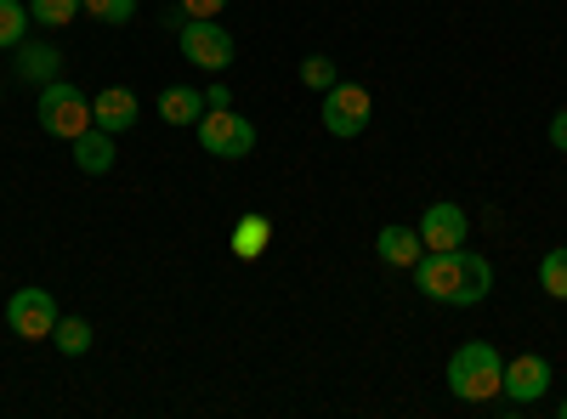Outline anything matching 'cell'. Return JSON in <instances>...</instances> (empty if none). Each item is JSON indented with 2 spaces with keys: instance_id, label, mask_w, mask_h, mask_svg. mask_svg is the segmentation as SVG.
<instances>
[{
  "instance_id": "obj_1",
  "label": "cell",
  "mask_w": 567,
  "mask_h": 419,
  "mask_svg": "<svg viewBox=\"0 0 567 419\" xmlns=\"http://www.w3.org/2000/svg\"><path fill=\"white\" fill-rule=\"evenodd\" d=\"M409 272H414V290L443 306H483L494 290V266L477 250H420Z\"/></svg>"
},
{
  "instance_id": "obj_2",
  "label": "cell",
  "mask_w": 567,
  "mask_h": 419,
  "mask_svg": "<svg viewBox=\"0 0 567 419\" xmlns=\"http://www.w3.org/2000/svg\"><path fill=\"white\" fill-rule=\"evenodd\" d=\"M499 380H505V357L488 341H471V346H460L449 357V391L460 402H494Z\"/></svg>"
},
{
  "instance_id": "obj_3",
  "label": "cell",
  "mask_w": 567,
  "mask_h": 419,
  "mask_svg": "<svg viewBox=\"0 0 567 419\" xmlns=\"http://www.w3.org/2000/svg\"><path fill=\"white\" fill-rule=\"evenodd\" d=\"M34 119H40L45 136L74 143L80 130H91V97L74 80H52V85H40V97H34Z\"/></svg>"
},
{
  "instance_id": "obj_4",
  "label": "cell",
  "mask_w": 567,
  "mask_h": 419,
  "mask_svg": "<svg viewBox=\"0 0 567 419\" xmlns=\"http://www.w3.org/2000/svg\"><path fill=\"white\" fill-rule=\"evenodd\" d=\"M176 45H182V57L194 69H205V74H227L233 57H239V45H233V34L216 18H187L176 29Z\"/></svg>"
},
{
  "instance_id": "obj_5",
  "label": "cell",
  "mask_w": 567,
  "mask_h": 419,
  "mask_svg": "<svg viewBox=\"0 0 567 419\" xmlns=\"http://www.w3.org/2000/svg\"><path fill=\"white\" fill-rule=\"evenodd\" d=\"M199 148L210 159H250L256 154V125L239 108H205L199 114Z\"/></svg>"
},
{
  "instance_id": "obj_6",
  "label": "cell",
  "mask_w": 567,
  "mask_h": 419,
  "mask_svg": "<svg viewBox=\"0 0 567 419\" xmlns=\"http://www.w3.org/2000/svg\"><path fill=\"white\" fill-rule=\"evenodd\" d=\"M369 119H374V97H369L363 85L336 80V85L323 91V130H329V136L352 143V136H363V130H369Z\"/></svg>"
},
{
  "instance_id": "obj_7",
  "label": "cell",
  "mask_w": 567,
  "mask_h": 419,
  "mask_svg": "<svg viewBox=\"0 0 567 419\" xmlns=\"http://www.w3.org/2000/svg\"><path fill=\"white\" fill-rule=\"evenodd\" d=\"M7 323H12L18 341H52V329H58V301H52V290H12Z\"/></svg>"
},
{
  "instance_id": "obj_8",
  "label": "cell",
  "mask_w": 567,
  "mask_h": 419,
  "mask_svg": "<svg viewBox=\"0 0 567 419\" xmlns=\"http://www.w3.org/2000/svg\"><path fill=\"white\" fill-rule=\"evenodd\" d=\"M550 380H556V368H550L545 352H516V357L505 363L499 397H511V402H539V397L550 391Z\"/></svg>"
},
{
  "instance_id": "obj_9",
  "label": "cell",
  "mask_w": 567,
  "mask_h": 419,
  "mask_svg": "<svg viewBox=\"0 0 567 419\" xmlns=\"http://www.w3.org/2000/svg\"><path fill=\"white\" fill-rule=\"evenodd\" d=\"M471 239V216L454 205V199H432L420 216V244L425 250H465Z\"/></svg>"
},
{
  "instance_id": "obj_10",
  "label": "cell",
  "mask_w": 567,
  "mask_h": 419,
  "mask_svg": "<svg viewBox=\"0 0 567 419\" xmlns=\"http://www.w3.org/2000/svg\"><path fill=\"white\" fill-rule=\"evenodd\" d=\"M136 114H142V103H136V91H131V85H103L97 97H91V125H103L109 136L131 130Z\"/></svg>"
},
{
  "instance_id": "obj_11",
  "label": "cell",
  "mask_w": 567,
  "mask_h": 419,
  "mask_svg": "<svg viewBox=\"0 0 567 419\" xmlns=\"http://www.w3.org/2000/svg\"><path fill=\"white\" fill-rule=\"evenodd\" d=\"M12 57H18L12 74L29 80V85H52V80H63V52H58L52 40H23Z\"/></svg>"
},
{
  "instance_id": "obj_12",
  "label": "cell",
  "mask_w": 567,
  "mask_h": 419,
  "mask_svg": "<svg viewBox=\"0 0 567 419\" xmlns=\"http://www.w3.org/2000/svg\"><path fill=\"white\" fill-rule=\"evenodd\" d=\"M74 165L85 170V176H109L114 170V159H120V148H114V136L103 130V125H91V130H80L74 136Z\"/></svg>"
},
{
  "instance_id": "obj_13",
  "label": "cell",
  "mask_w": 567,
  "mask_h": 419,
  "mask_svg": "<svg viewBox=\"0 0 567 419\" xmlns=\"http://www.w3.org/2000/svg\"><path fill=\"white\" fill-rule=\"evenodd\" d=\"M420 250H425V244H420V227H398V221H392V227L374 232V255H381L386 266H414Z\"/></svg>"
},
{
  "instance_id": "obj_14",
  "label": "cell",
  "mask_w": 567,
  "mask_h": 419,
  "mask_svg": "<svg viewBox=\"0 0 567 419\" xmlns=\"http://www.w3.org/2000/svg\"><path fill=\"white\" fill-rule=\"evenodd\" d=\"M267 244H272V216L250 210V216L233 221V255H239V261H261Z\"/></svg>"
},
{
  "instance_id": "obj_15",
  "label": "cell",
  "mask_w": 567,
  "mask_h": 419,
  "mask_svg": "<svg viewBox=\"0 0 567 419\" xmlns=\"http://www.w3.org/2000/svg\"><path fill=\"white\" fill-rule=\"evenodd\" d=\"M205 114V91L199 85H165L159 91V119L165 125H199Z\"/></svg>"
},
{
  "instance_id": "obj_16",
  "label": "cell",
  "mask_w": 567,
  "mask_h": 419,
  "mask_svg": "<svg viewBox=\"0 0 567 419\" xmlns=\"http://www.w3.org/2000/svg\"><path fill=\"white\" fill-rule=\"evenodd\" d=\"M29 0H0V52H18L29 40Z\"/></svg>"
},
{
  "instance_id": "obj_17",
  "label": "cell",
  "mask_w": 567,
  "mask_h": 419,
  "mask_svg": "<svg viewBox=\"0 0 567 419\" xmlns=\"http://www.w3.org/2000/svg\"><path fill=\"white\" fill-rule=\"evenodd\" d=\"M29 18L40 29H69L74 18H85V0H29Z\"/></svg>"
},
{
  "instance_id": "obj_18",
  "label": "cell",
  "mask_w": 567,
  "mask_h": 419,
  "mask_svg": "<svg viewBox=\"0 0 567 419\" xmlns=\"http://www.w3.org/2000/svg\"><path fill=\"white\" fill-rule=\"evenodd\" d=\"M52 341H58L63 357H85V352H91V323H85V317H58Z\"/></svg>"
},
{
  "instance_id": "obj_19",
  "label": "cell",
  "mask_w": 567,
  "mask_h": 419,
  "mask_svg": "<svg viewBox=\"0 0 567 419\" xmlns=\"http://www.w3.org/2000/svg\"><path fill=\"white\" fill-rule=\"evenodd\" d=\"M336 80H341V63H336V57H323V52L301 57V85H307V91H318V97H323Z\"/></svg>"
},
{
  "instance_id": "obj_20",
  "label": "cell",
  "mask_w": 567,
  "mask_h": 419,
  "mask_svg": "<svg viewBox=\"0 0 567 419\" xmlns=\"http://www.w3.org/2000/svg\"><path fill=\"white\" fill-rule=\"evenodd\" d=\"M539 290H545L550 301H567V250H550V255L539 261Z\"/></svg>"
},
{
  "instance_id": "obj_21",
  "label": "cell",
  "mask_w": 567,
  "mask_h": 419,
  "mask_svg": "<svg viewBox=\"0 0 567 419\" xmlns=\"http://www.w3.org/2000/svg\"><path fill=\"white\" fill-rule=\"evenodd\" d=\"M85 18H97L109 29H125L136 18V0H85Z\"/></svg>"
},
{
  "instance_id": "obj_22",
  "label": "cell",
  "mask_w": 567,
  "mask_h": 419,
  "mask_svg": "<svg viewBox=\"0 0 567 419\" xmlns=\"http://www.w3.org/2000/svg\"><path fill=\"white\" fill-rule=\"evenodd\" d=\"M176 7L187 18H216V12H227V0H176Z\"/></svg>"
},
{
  "instance_id": "obj_23",
  "label": "cell",
  "mask_w": 567,
  "mask_h": 419,
  "mask_svg": "<svg viewBox=\"0 0 567 419\" xmlns=\"http://www.w3.org/2000/svg\"><path fill=\"white\" fill-rule=\"evenodd\" d=\"M545 136H550V148H556V154H567V108H556V119H550Z\"/></svg>"
},
{
  "instance_id": "obj_24",
  "label": "cell",
  "mask_w": 567,
  "mask_h": 419,
  "mask_svg": "<svg viewBox=\"0 0 567 419\" xmlns=\"http://www.w3.org/2000/svg\"><path fill=\"white\" fill-rule=\"evenodd\" d=\"M205 108H233V91H227L221 80H216V85L205 91Z\"/></svg>"
},
{
  "instance_id": "obj_25",
  "label": "cell",
  "mask_w": 567,
  "mask_h": 419,
  "mask_svg": "<svg viewBox=\"0 0 567 419\" xmlns=\"http://www.w3.org/2000/svg\"><path fill=\"white\" fill-rule=\"evenodd\" d=\"M556 419H567V397H561V408H556Z\"/></svg>"
},
{
  "instance_id": "obj_26",
  "label": "cell",
  "mask_w": 567,
  "mask_h": 419,
  "mask_svg": "<svg viewBox=\"0 0 567 419\" xmlns=\"http://www.w3.org/2000/svg\"><path fill=\"white\" fill-rule=\"evenodd\" d=\"M0 91H7V80H0Z\"/></svg>"
}]
</instances>
